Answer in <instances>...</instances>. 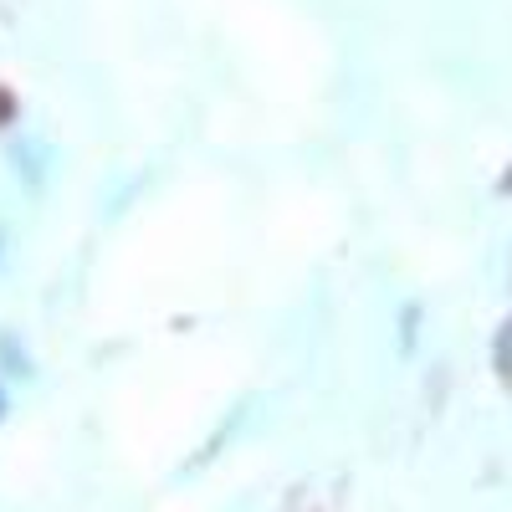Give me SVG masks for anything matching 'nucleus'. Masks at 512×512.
<instances>
[{"label":"nucleus","mask_w":512,"mask_h":512,"mask_svg":"<svg viewBox=\"0 0 512 512\" xmlns=\"http://www.w3.org/2000/svg\"><path fill=\"white\" fill-rule=\"evenodd\" d=\"M6 410H11V395H6V384H0V420H6Z\"/></svg>","instance_id":"obj_1"},{"label":"nucleus","mask_w":512,"mask_h":512,"mask_svg":"<svg viewBox=\"0 0 512 512\" xmlns=\"http://www.w3.org/2000/svg\"><path fill=\"white\" fill-rule=\"evenodd\" d=\"M0 262H6V226H0Z\"/></svg>","instance_id":"obj_2"}]
</instances>
